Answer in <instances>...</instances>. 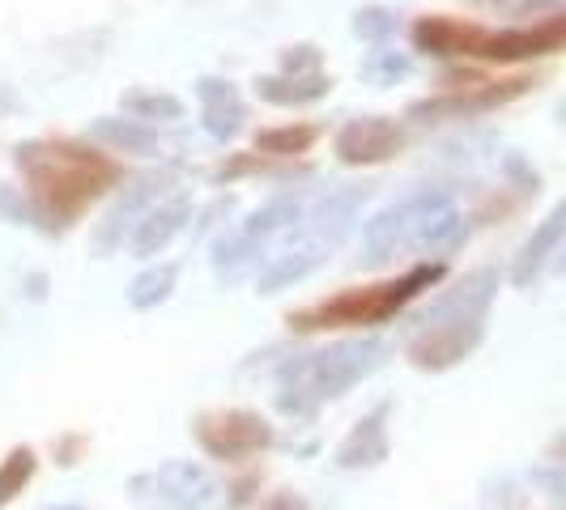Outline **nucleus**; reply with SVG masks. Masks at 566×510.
<instances>
[{
    "mask_svg": "<svg viewBox=\"0 0 566 510\" xmlns=\"http://www.w3.org/2000/svg\"><path fill=\"white\" fill-rule=\"evenodd\" d=\"M18 170L30 188V213L48 230H69L124 179V167L112 153H98L94 145L73 137L18 145Z\"/></svg>",
    "mask_w": 566,
    "mask_h": 510,
    "instance_id": "nucleus-1",
    "label": "nucleus"
},
{
    "mask_svg": "<svg viewBox=\"0 0 566 510\" xmlns=\"http://www.w3.org/2000/svg\"><path fill=\"white\" fill-rule=\"evenodd\" d=\"M464 217L443 188H418L388 204L363 230V264H388L400 252H443L460 243Z\"/></svg>",
    "mask_w": 566,
    "mask_h": 510,
    "instance_id": "nucleus-2",
    "label": "nucleus"
},
{
    "mask_svg": "<svg viewBox=\"0 0 566 510\" xmlns=\"http://www.w3.org/2000/svg\"><path fill=\"white\" fill-rule=\"evenodd\" d=\"M494 285H499V277L490 268H482V273H469L452 294H443L426 311V328L409 344V362L422 370H448L460 358H469L482 344L485 311H490Z\"/></svg>",
    "mask_w": 566,
    "mask_h": 510,
    "instance_id": "nucleus-3",
    "label": "nucleus"
},
{
    "mask_svg": "<svg viewBox=\"0 0 566 510\" xmlns=\"http://www.w3.org/2000/svg\"><path fill=\"white\" fill-rule=\"evenodd\" d=\"M443 264L426 259L413 264L409 273H400L392 281L379 285H358V289H340L324 302H312L303 311H290V328L298 332H328V328H370V323H384L388 315H397L400 307H409L422 289H430L434 281H443Z\"/></svg>",
    "mask_w": 566,
    "mask_h": 510,
    "instance_id": "nucleus-4",
    "label": "nucleus"
},
{
    "mask_svg": "<svg viewBox=\"0 0 566 510\" xmlns=\"http://www.w3.org/2000/svg\"><path fill=\"white\" fill-rule=\"evenodd\" d=\"M363 200H367V188H345V192H333V196L319 200L312 213L303 209L298 238L290 247H282L277 255H269V264L260 268V277H255L260 294H277L290 281L312 277L315 268L340 247V238H345V230L354 222V213L363 209Z\"/></svg>",
    "mask_w": 566,
    "mask_h": 510,
    "instance_id": "nucleus-5",
    "label": "nucleus"
},
{
    "mask_svg": "<svg viewBox=\"0 0 566 510\" xmlns=\"http://www.w3.org/2000/svg\"><path fill=\"white\" fill-rule=\"evenodd\" d=\"M384 362V344L375 340H345L324 353H307L303 362H290L282 374V408L285 413H307L319 400L345 396L358 379Z\"/></svg>",
    "mask_w": 566,
    "mask_h": 510,
    "instance_id": "nucleus-6",
    "label": "nucleus"
},
{
    "mask_svg": "<svg viewBox=\"0 0 566 510\" xmlns=\"http://www.w3.org/2000/svg\"><path fill=\"white\" fill-rule=\"evenodd\" d=\"M303 209H307V204H303V196H294V192H290V196L269 200L264 209H255L252 217H248V226L234 230L230 238L218 243V255H213L218 277H222V281H239V277H248L255 264H260L264 247H269L277 234L298 226Z\"/></svg>",
    "mask_w": 566,
    "mask_h": 510,
    "instance_id": "nucleus-7",
    "label": "nucleus"
},
{
    "mask_svg": "<svg viewBox=\"0 0 566 510\" xmlns=\"http://www.w3.org/2000/svg\"><path fill=\"white\" fill-rule=\"evenodd\" d=\"M528 89H537V77H507V82H473L464 89H448L409 107V119H469V115H485L507 107L515 98H524Z\"/></svg>",
    "mask_w": 566,
    "mask_h": 510,
    "instance_id": "nucleus-8",
    "label": "nucleus"
},
{
    "mask_svg": "<svg viewBox=\"0 0 566 510\" xmlns=\"http://www.w3.org/2000/svg\"><path fill=\"white\" fill-rule=\"evenodd\" d=\"M566 43V13H545V22L533 26H507V30H485L478 60H494V64H515V60H537L563 52Z\"/></svg>",
    "mask_w": 566,
    "mask_h": 510,
    "instance_id": "nucleus-9",
    "label": "nucleus"
},
{
    "mask_svg": "<svg viewBox=\"0 0 566 510\" xmlns=\"http://www.w3.org/2000/svg\"><path fill=\"white\" fill-rule=\"evenodd\" d=\"M200 447L213 459H243V455L264 451L273 443V429L260 413L248 408H230V413H209L197 422Z\"/></svg>",
    "mask_w": 566,
    "mask_h": 510,
    "instance_id": "nucleus-10",
    "label": "nucleus"
},
{
    "mask_svg": "<svg viewBox=\"0 0 566 510\" xmlns=\"http://www.w3.org/2000/svg\"><path fill=\"white\" fill-rule=\"evenodd\" d=\"M333 145L345 167H379L405 149V128L388 115H363V119H349Z\"/></svg>",
    "mask_w": 566,
    "mask_h": 510,
    "instance_id": "nucleus-11",
    "label": "nucleus"
},
{
    "mask_svg": "<svg viewBox=\"0 0 566 510\" xmlns=\"http://www.w3.org/2000/svg\"><path fill=\"white\" fill-rule=\"evenodd\" d=\"M485 26L448 18V13H426L413 22V47L426 56H478Z\"/></svg>",
    "mask_w": 566,
    "mask_h": 510,
    "instance_id": "nucleus-12",
    "label": "nucleus"
},
{
    "mask_svg": "<svg viewBox=\"0 0 566 510\" xmlns=\"http://www.w3.org/2000/svg\"><path fill=\"white\" fill-rule=\"evenodd\" d=\"M170 174H149V179H142L128 196L119 200V209H115L112 217L98 226V234H94V252L98 255H107V252H115L119 243H124V234L128 230H137V222H142L145 213L158 204V196H163V183H167Z\"/></svg>",
    "mask_w": 566,
    "mask_h": 510,
    "instance_id": "nucleus-13",
    "label": "nucleus"
},
{
    "mask_svg": "<svg viewBox=\"0 0 566 510\" xmlns=\"http://www.w3.org/2000/svg\"><path fill=\"white\" fill-rule=\"evenodd\" d=\"M197 98H200V119H205V132L218 137V141H230L243 132L248 124V107L239 98V89L230 82H218V77H205L197 82Z\"/></svg>",
    "mask_w": 566,
    "mask_h": 510,
    "instance_id": "nucleus-14",
    "label": "nucleus"
},
{
    "mask_svg": "<svg viewBox=\"0 0 566 510\" xmlns=\"http://www.w3.org/2000/svg\"><path fill=\"white\" fill-rule=\"evenodd\" d=\"M188 217H192V204H188L184 196L158 200V204L145 213L142 222H137V230H133V252H137V255H158L170 238L179 234V230L188 226Z\"/></svg>",
    "mask_w": 566,
    "mask_h": 510,
    "instance_id": "nucleus-15",
    "label": "nucleus"
},
{
    "mask_svg": "<svg viewBox=\"0 0 566 510\" xmlns=\"http://www.w3.org/2000/svg\"><path fill=\"white\" fill-rule=\"evenodd\" d=\"M333 89L328 73H273V77H260L255 94L273 107H307L315 98H324Z\"/></svg>",
    "mask_w": 566,
    "mask_h": 510,
    "instance_id": "nucleus-16",
    "label": "nucleus"
},
{
    "mask_svg": "<svg viewBox=\"0 0 566 510\" xmlns=\"http://www.w3.org/2000/svg\"><path fill=\"white\" fill-rule=\"evenodd\" d=\"M563 226H566V209H549V217L533 230V238L524 243V252L515 255V268H511V281L515 285H528L537 277L541 268H545V259L558 252V243H563Z\"/></svg>",
    "mask_w": 566,
    "mask_h": 510,
    "instance_id": "nucleus-17",
    "label": "nucleus"
},
{
    "mask_svg": "<svg viewBox=\"0 0 566 510\" xmlns=\"http://www.w3.org/2000/svg\"><path fill=\"white\" fill-rule=\"evenodd\" d=\"M319 141V128L315 124H282V128H260L255 132V153L260 158H298V153H307L312 145Z\"/></svg>",
    "mask_w": 566,
    "mask_h": 510,
    "instance_id": "nucleus-18",
    "label": "nucleus"
},
{
    "mask_svg": "<svg viewBox=\"0 0 566 510\" xmlns=\"http://www.w3.org/2000/svg\"><path fill=\"white\" fill-rule=\"evenodd\" d=\"M384 455H388V438H384V408H379L340 443L337 459L345 468H363V464H379Z\"/></svg>",
    "mask_w": 566,
    "mask_h": 510,
    "instance_id": "nucleus-19",
    "label": "nucleus"
},
{
    "mask_svg": "<svg viewBox=\"0 0 566 510\" xmlns=\"http://www.w3.org/2000/svg\"><path fill=\"white\" fill-rule=\"evenodd\" d=\"M94 137L103 145H112L119 153H158V132L149 124H137V119H94Z\"/></svg>",
    "mask_w": 566,
    "mask_h": 510,
    "instance_id": "nucleus-20",
    "label": "nucleus"
},
{
    "mask_svg": "<svg viewBox=\"0 0 566 510\" xmlns=\"http://www.w3.org/2000/svg\"><path fill=\"white\" fill-rule=\"evenodd\" d=\"M119 107L133 115L137 124H149V119H184V103L175 94H163V89H128L119 98Z\"/></svg>",
    "mask_w": 566,
    "mask_h": 510,
    "instance_id": "nucleus-21",
    "label": "nucleus"
},
{
    "mask_svg": "<svg viewBox=\"0 0 566 510\" xmlns=\"http://www.w3.org/2000/svg\"><path fill=\"white\" fill-rule=\"evenodd\" d=\"M179 281V264H158V268H149L142 273L133 289H128V302L137 307V311H149V307H158V302H167L170 289Z\"/></svg>",
    "mask_w": 566,
    "mask_h": 510,
    "instance_id": "nucleus-22",
    "label": "nucleus"
},
{
    "mask_svg": "<svg viewBox=\"0 0 566 510\" xmlns=\"http://www.w3.org/2000/svg\"><path fill=\"white\" fill-rule=\"evenodd\" d=\"M30 472H34V451H30V447L9 451V459L0 464V507H4L13 493H22V485L30 481Z\"/></svg>",
    "mask_w": 566,
    "mask_h": 510,
    "instance_id": "nucleus-23",
    "label": "nucleus"
},
{
    "mask_svg": "<svg viewBox=\"0 0 566 510\" xmlns=\"http://www.w3.org/2000/svg\"><path fill=\"white\" fill-rule=\"evenodd\" d=\"M392 30H397V18L388 9H358V18H354V34L370 39V43H384Z\"/></svg>",
    "mask_w": 566,
    "mask_h": 510,
    "instance_id": "nucleus-24",
    "label": "nucleus"
},
{
    "mask_svg": "<svg viewBox=\"0 0 566 510\" xmlns=\"http://www.w3.org/2000/svg\"><path fill=\"white\" fill-rule=\"evenodd\" d=\"M363 73H367L375 85H392L397 77H405V73H409V60L397 56V52H379V56L370 60Z\"/></svg>",
    "mask_w": 566,
    "mask_h": 510,
    "instance_id": "nucleus-25",
    "label": "nucleus"
},
{
    "mask_svg": "<svg viewBox=\"0 0 566 510\" xmlns=\"http://www.w3.org/2000/svg\"><path fill=\"white\" fill-rule=\"evenodd\" d=\"M282 73H319V52L315 47H290L282 56Z\"/></svg>",
    "mask_w": 566,
    "mask_h": 510,
    "instance_id": "nucleus-26",
    "label": "nucleus"
},
{
    "mask_svg": "<svg viewBox=\"0 0 566 510\" xmlns=\"http://www.w3.org/2000/svg\"><path fill=\"white\" fill-rule=\"evenodd\" d=\"M0 217H34V213L22 204V196H18L13 188H4V183H0Z\"/></svg>",
    "mask_w": 566,
    "mask_h": 510,
    "instance_id": "nucleus-27",
    "label": "nucleus"
},
{
    "mask_svg": "<svg viewBox=\"0 0 566 510\" xmlns=\"http://www.w3.org/2000/svg\"><path fill=\"white\" fill-rule=\"evenodd\" d=\"M260 510H303V502L298 498H290V493H282V498H273V502H264Z\"/></svg>",
    "mask_w": 566,
    "mask_h": 510,
    "instance_id": "nucleus-28",
    "label": "nucleus"
},
{
    "mask_svg": "<svg viewBox=\"0 0 566 510\" xmlns=\"http://www.w3.org/2000/svg\"><path fill=\"white\" fill-rule=\"evenodd\" d=\"M60 510H73V507H60Z\"/></svg>",
    "mask_w": 566,
    "mask_h": 510,
    "instance_id": "nucleus-29",
    "label": "nucleus"
}]
</instances>
